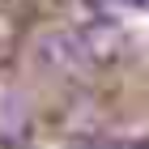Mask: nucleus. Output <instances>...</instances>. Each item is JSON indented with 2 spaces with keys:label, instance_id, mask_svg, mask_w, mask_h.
<instances>
[{
  "label": "nucleus",
  "instance_id": "1",
  "mask_svg": "<svg viewBox=\"0 0 149 149\" xmlns=\"http://www.w3.org/2000/svg\"><path fill=\"white\" fill-rule=\"evenodd\" d=\"M38 60H43L47 68H60V72H77V68H85V64H90V60H85V51H81V38L68 34V30L43 34V43H38Z\"/></svg>",
  "mask_w": 149,
  "mask_h": 149
},
{
  "label": "nucleus",
  "instance_id": "2",
  "mask_svg": "<svg viewBox=\"0 0 149 149\" xmlns=\"http://www.w3.org/2000/svg\"><path fill=\"white\" fill-rule=\"evenodd\" d=\"M81 51H85V60L90 64H102V60H115L119 56V47H124V38H119V30L115 26H98V30H81Z\"/></svg>",
  "mask_w": 149,
  "mask_h": 149
}]
</instances>
